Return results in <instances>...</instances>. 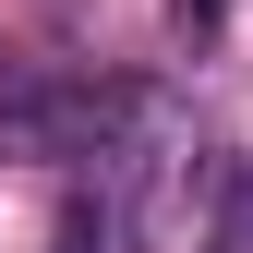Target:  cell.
<instances>
[{
	"label": "cell",
	"mask_w": 253,
	"mask_h": 253,
	"mask_svg": "<svg viewBox=\"0 0 253 253\" xmlns=\"http://www.w3.org/2000/svg\"><path fill=\"white\" fill-rule=\"evenodd\" d=\"M169 12H181V24H193V37H205V24H217V0H169Z\"/></svg>",
	"instance_id": "obj_4"
},
{
	"label": "cell",
	"mask_w": 253,
	"mask_h": 253,
	"mask_svg": "<svg viewBox=\"0 0 253 253\" xmlns=\"http://www.w3.org/2000/svg\"><path fill=\"white\" fill-rule=\"evenodd\" d=\"M48 253H109V205H60V229H48Z\"/></svg>",
	"instance_id": "obj_3"
},
{
	"label": "cell",
	"mask_w": 253,
	"mask_h": 253,
	"mask_svg": "<svg viewBox=\"0 0 253 253\" xmlns=\"http://www.w3.org/2000/svg\"><path fill=\"white\" fill-rule=\"evenodd\" d=\"M145 84H97V73H24V84H0V157H121L145 133Z\"/></svg>",
	"instance_id": "obj_1"
},
{
	"label": "cell",
	"mask_w": 253,
	"mask_h": 253,
	"mask_svg": "<svg viewBox=\"0 0 253 253\" xmlns=\"http://www.w3.org/2000/svg\"><path fill=\"white\" fill-rule=\"evenodd\" d=\"M217 253H253V157H229V217L205 229Z\"/></svg>",
	"instance_id": "obj_2"
}]
</instances>
